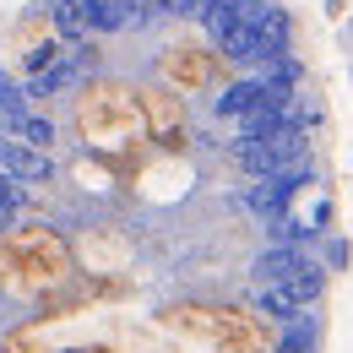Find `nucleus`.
<instances>
[{
    "label": "nucleus",
    "mask_w": 353,
    "mask_h": 353,
    "mask_svg": "<svg viewBox=\"0 0 353 353\" xmlns=\"http://www.w3.org/2000/svg\"><path fill=\"white\" fill-rule=\"evenodd\" d=\"M71 277V250L65 239L44 228V223H11L0 234V283L28 294V299H44L60 283Z\"/></svg>",
    "instance_id": "1"
},
{
    "label": "nucleus",
    "mask_w": 353,
    "mask_h": 353,
    "mask_svg": "<svg viewBox=\"0 0 353 353\" xmlns=\"http://www.w3.org/2000/svg\"><path fill=\"white\" fill-rule=\"evenodd\" d=\"M77 131L92 147H125L141 131V109H136V92L120 82H88L77 98Z\"/></svg>",
    "instance_id": "2"
},
{
    "label": "nucleus",
    "mask_w": 353,
    "mask_h": 353,
    "mask_svg": "<svg viewBox=\"0 0 353 353\" xmlns=\"http://www.w3.org/2000/svg\"><path fill=\"white\" fill-rule=\"evenodd\" d=\"M234 158H239V169L250 179H272V174H283V169H294V163L310 158V136H305V125H294V131H283V136L234 147Z\"/></svg>",
    "instance_id": "3"
},
{
    "label": "nucleus",
    "mask_w": 353,
    "mask_h": 353,
    "mask_svg": "<svg viewBox=\"0 0 353 353\" xmlns=\"http://www.w3.org/2000/svg\"><path fill=\"white\" fill-rule=\"evenodd\" d=\"M310 179H315L310 158H305V163H294V169H283V174H272V179H250V190H245V207H250L261 223H277V218H288L294 196L305 190Z\"/></svg>",
    "instance_id": "4"
},
{
    "label": "nucleus",
    "mask_w": 353,
    "mask_h": 353,
    "mask_svg": "<svg viewBox=\"0 0 353 353\" xmlns=\"http://www.w3.org/2000/svg\"><path fill=\"white\" fill-rule=\"evenodd\" d=\"M277 103H294V92L272 88L266 77H239V82H228L218 98V120H250V114H261V109H277Z\"/></svg>",
    "instance_id": "5"
},
{
    "label": "nucleus",
    "mask_w": 353,
    "mask_h": 353,
    "mask_svg": "<svg viewBox=\"0 0 353 353\" xmlns=\"http://www.w3.org/2000/svg\"><path fill=\"white\" fill-rule=\"evenodd\" d=\"M136 109H141V125L158 136L163 147H179V136H185V114H179L174 92H163V88H141V92H136Z\"/></svg>",
    "instance_id": "6"
},
{
    "label": "nucleus",
    "mask_w": 353,
    "mask_h": 353,
    "mask_svg": "<svg viewBox=\"0 0 353 353\" xmlns=\"http://www.w3.org/2000/svg\"><path fill=\"white\" fill-rule=\"evenodd\" d=\"M0 169L17 179V185H44V179H54V158L11 141V136H0Z\"/></svg>",
    "instance_id": "7"
},
{
    "label": "nucleus",
    "mask_w": 353,
    "mask_h": 353,
    "mask_svg": "<svg viewBox=\"0 0 353 353\" xmlns=\"http://www.w3.org/2000/svg\"><path fill=\"white\" fill-rule=\"evenodd\" d=\"M141 22V0H82V28L92 33H120V28H131Z\"/></svg>",
    "instance_id": "8"
},
{
    "label": "nucleus",
    "mask_w": 353,
    "mask_h": 353,
    "mask_svg": "<svg viewBox=\"0 0 353 353\" xmlns=\"http://www.w3.org/2000/svg\"><path fill=\"white\" fill-rule=\"evenodd\" d=\"M310 261H315V256H310L305 245H266L261 256H256V277H261V288H277V283H288V277Z\"/></svg>",
    "instance_id": "9"
},
{
    "label": "nucleus",
    "mask_w": 353,
    "mask_h": 353,
    "mask_svg": "<svg viewBox=\"0 0 353 353\" xmlns=\"http://www.w3.org/2000/svg\"><path fill=\"white\" fill-rule=\"evenodd\" d=\"M163 71H169L174 88H207L212 60H207L201 49H169V54H163Z\"/></svg>",
    "instance_id": "10"
},
{
    "label": "nucleus",
    "mask_w": 353,
    "mask_h": 353,
    "mask_svg": "<svg viewBox=\"0 0 353 353\" xmlns=\"http://www.w3.org/2000/svg\"><path fill=\"white\" fill-rule=\"evenodd\" d=\"M326 277H332V272H326V266H321V256H315L310 266H299V272H294L288 283H277V288H283V294H288L299 310H310V305H321V299H326Z\"/></svg>",
    "instance_id": "11"
},
{
    "label": "nucleus",
    "mask_w": 353,
    "mask_h": 353,
    "mask_svg": "<svg viewBox=\"0 0 353 353\" xmlns=\"http://www.w3.org/2000/svg\"><path fill=\"white\" fill-rule=\"evenodd\" d=\"M11 141H22V147H33V152H54V141H60V131H54V120L49 114H39V109H28L17 125H11Z\"/></svg>",
    "instance_id": "12"
},
{
    "label": "nucleus",
    "mask_w": 353,
    "mask_h": 353,
    "mask_svg": "<svg viewBox=\"0 0 353 353\" xmlns=\"http://www.w3.org/2000/svg\"><path fill=\"white\" fill-rule=\"evenodd\" d=\"M272 353H321V326H315V315H299L294 326H283L277 343H272Z\"/></svg>",
    "instance_id": "13"
},
{
    "label": "nucleus",
    "mask_w": 353,
    "mask_h": 353,
    "mask_svg": "<svg viewBox=\"0 0 353 353\" xmlns=\"http://www.w3.org/2000/svg\"><path fill=\"white\" fill-rule=\"evenodd\" d=\"M250 310H256V315H266V321H277V326H294V321L305 315V310L294 305L283 288H256V294H250Z\"/></svg>",
    "instance_id": "14"
},
{
    "label": "nucleus",
    "mask_w": 353,
    "mask_h": 353,
    "mask_svg": "<svg viewBox=\"0 0 353 353\" xmlns=\"http://www.w3.org/2000/svg\"><path fill=\"white\" fill-rule=\"evenodd\" d=\"M60 54H65V44H60V39H44V44H33L28 54H22V77H28V82H39V77H44V71L54 65V60H60Z\"/></svg>",
    "instance_id": "15"
},
{
    "label": "nucleus",
    "mask_w": 353,
    "mask_h": 353,
    "mask_svg": "<svg viewBox=\"0 0 353 353\" xmlns=\"http://www.w3.org/2000/svg\"><path fill=\"white\" fill-rule=\"evenodd\" d=\"M348 261H353V245L337 239V234H326V239H321V266H326V272H348Z\"/></svg>",
    "instance_id": "16"
},
{
    "label": "nucleus",
    "mask_w": 353,
    "mask_h": 353,
    "mask_svg": "<svg viewBox=\"0 0 353 353\" xmlns=\"http://www.w3.org/2000/svg\"><path fill=\"white\" fill-rule=\"evenodd\" d=\"M207 6H212V0H179V17H201Z\"/></svg>",
    "instance_id": "17"
},
{
    "label": "nucleus",
    "mask_w": 353,
    "mask_h": 353,
    "mask_svg": "<svg viewBox=\"0 0 353 353\" xmlns=\"http://www.w3.org/2000/svg\"><path fill=\"white\" fill-rule=\"evenodd\" d=\"M147 11H179V0H141V17Z\"/></svg>",
    "instance_id": "18"
}]
</instances>
